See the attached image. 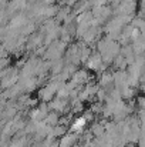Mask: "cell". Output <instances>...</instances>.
Here are the masks:
<instances>
[{
    "instance_id": "obj_1",
    "label": "cell",
    "mask_w": 145,
    "mask_h": 147,
    "mask_svg": "<svg viewBox=\"0 0 145 147\" xmlns=\"http://www.w3.org/2000/svg\"><path fill=\"white\" fill-rule=\"evenodd\" d=\"M86 120H87L86 117H78V119H76V120H74V124H73V130H74V131H76V130H77V131L81 130V129L86 126Z\"/></svg>"
}]
</instances>
